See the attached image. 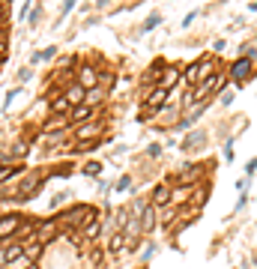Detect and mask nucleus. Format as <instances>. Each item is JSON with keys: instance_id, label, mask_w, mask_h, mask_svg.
<instances>
[{"instance_id": "nucleus-8", "label": "nucleus", "mask_w": 257, "mask_h": 269, "mask_svg": "<svg viewBox=\"0 0 257 269\" xmlns=\"http://www.w3.org/2000/svg\"><path fill=\"white\" fill-rule=\"evenodd\" d=\"M90 117H93V108H87V105H81V108H72V114H69V123H75V126H84V123H90Z\"/></svg>"}, {"instance_id": "nucleus-19", "label": "nucleus", "mask_w": 257, "mask_h": 269, "mask_svg": "<svg viewBox=\"0 0 257 269\" xmlns=\"http://www.w3.org/2000/svg\"><path fill=\"white\" fill-rule=\"evenodd\" d=\"M42 249H45V245H42V242H30V245H24V254H27V257H30V260H36V257H39V254H42Z\"/></svg>"}, {"instance_id": "nucleus-17", "label": "nucleus", "mask_w": 257, "mask_h": 269, "mask_svg": "<svg viewBox=\"0 0 257 269\" xmlns=\"http://www.w3.org/2000/svg\"><path fill=\"white\" fill-rule=\"evenodd\" d=\"M183 78H186L189 84H201V66H197V63H191L189 69H186V75H183Z\"/></svg>"}, {"instance_id": "nucleus-31", "label": "nucleus", "mask_w": 257, "mask_h": 269, "mask_svg": "<svg viewBox=\"0 0 257 269\" xmlns=\"http://www.w3.org/2000/svg\"><path fill=\"white\" fill-rule=\"evenodd\" d=\"M0 18H3V6H0Z\"/></svg>"}, {"instance_id": "nucleus-3", "label": "nucleus", "mask_w": 257, "mask_h": 269, "mask_svg": "<svg viewBox=\"0 0 257 269\" xmlns=\"http://www.w3.org/2000/svg\"><path fill=\"white\" fill-rule=\"evenodd\" d=\"M21 227V215L18 213H9L0 218V239H6V236H12V233Z\"/></svg>"}, {"instance_id": "nucleus-4", "label": "nucleus", "mask_w": 257, "mask_h": 269, "mask_svg": "<svg viewBox=\"0 0 257 269\" xmlns=\"http://www.w3.org/2000/svg\"><path fill=\"white\" fill-rule=\"evenodd\" d=\"M63 96H66V102L72 108H81V105H84V99H87V90L81 87V84H69Z\"/></svg>"}, {"instance_id": "nucleus-27", "label": "nucleus", "mask_w": 257, "mask_h": 269, "mask_svg": "<svg viewBox=\"0 0 257 269\" xmlns=\"http://www.w3.org/2000/svg\"><path fill=\"white\" fill-rule=\"evenodd\" d=\"M129 185H132V179H129V177H123L120 182H117V189H120V192H123V189H129Z\"/></svg>"}, {"instance_id": "nucleus-10", "label": "nucleus", "mask_w": 257, "mask_h": 269, "mask_svg": "<svg viewBox=\"0 0 257 269\" xmlns=\"http://www.w3.org/2000/svg\"><path fill=\"white\" fill-rule=\"evenodd\" d=\"M176 81H180V69H176V66H168V69H165V75L159 78V87L168 93V90H171L173 84H176Z\"/></svg>"}, {"instance_id": "nucleus-24", "label": "nucleus", "mask_w": 257, "mask_h": 269, "mask_svg": "<svg viewBox=\"0 0 257 269\" xmlns=\"http://www.w3.org/2000/svg\"><path fill=\"white\" fill-rule=\"evenodd\" d=\"M189 195H191V185H180V189H176V195H173V200L180 203V200H186Z\"/></svg>"}, {"instance_id": "nucleus-20", "label": "nucleus", "mask_w": 257, "mask_h": 269, "mask_svg": "<svg viewBox=\"0 0 257 269\" xmlns=\"http://www.w3.org/2000/svg\"><path fill=\"white\" fill-rule=\"evenodd\" d=\"M6 269H36V266H33V260H30V257L24 254V257H18L15 263H9Z\"/></svg>"}, {"instance_id": "nucleus-28", "label": "nucleus", "mask_w": 257, "mask_h": 269, "mask_svg": "<svg viewBox=\"0 0 257 269\" xmlns=\"http://www.w3.org/2000/svg\"><path fill=\"white\" fill-rule=\"evenodd\" d=\"M159 18H162V15H150V21H147L144 27H147V30H153V24H159Z\"/></svg>"}, {"instance_id": "nucleus-7", "label": "nucleus", "mask_w": 257, "mask_h": 269, "mask_svg": "<svg viewBox=\"0 0 257 269\" xmlns=\"http://www.w3.org/2000/svg\"><path fill=\"white\" fill-rule=\"evenodd\" d=\"M54 233H57V221H54V218H51V221H42V224L36 227V242H42V245H45Z\"/></svg>"}, {"instance_id": "nucleus-26", "label": "nucleus", "mask_w": 257, "mask_h": 269, "mask_svg": "<svg viewBox=\"0 0 257 269\" xmlns=\"http://www.w3.org/2000/svg\"><path fill=\"white\" fill-rule=\"evenodd\" d=\"M173 215H176L173 210H168V213L162 215V224H165V227H171V224H173Z\"/></svg>"}, {"instance_id": "nucleus-12", "label": "nucleus", "mask_w": 257, "mask_h": 269, "mask_svg": "<svg viewBox=\"0 0 257 269\" xmlns=\"http://www.w3.org/2000/svg\"><path fill=\"white\" fill-rule=\"evenodd\" d=\"M51 114L54 117H63V114H72V105L66 102V96H57L51 102Z\"/></svg>"}, {"instance_id": "nucleus-18", "label": "nucleus", "mask_w": 257, "mask_h": 269, "mask_svg": "<svg viewBox=\"0 0 257 269\" xmlns=\"http://www.w3.org/2000/svg\"><path fill=\"white\" fill-rule=\"evenodd\" d=\"M102 96H105V93H102L99 87H96V90H87V99H84V105H87V108L99 105V102H102Z\"/></svg>"}, {"instance_id": "nucleus-6", "label": "nucleus", "mask_w": 257, "mask_h": 269, "mask_svg": "<svg viewBox=\"0 0 257 269\" xmlns=\"http://www.w3.org/2000/svg\"><path fill=\"white\" fill-rule=\"evenodd\" d=\"M171 189H168V185H155L153 189V200H150V206H168V203H171Z\"/></svg>"}, {"instance_id": "nucleus-2", "label": "nucleus", "mask_w": 257, "mask_h": 269, "mask_svg": "<svg viewBox=\"0 0 257 269\" xmlns=\"http://www.w3.org/2000/svg\"><path fill=\"white\" fill-rule=\"evenodd\" d=\"M230 78L236 81V84H242V81H248L251 78V60H245V57H240L233 66H230Z\"/></svg>"}, {"instance_id": "nucleus-23", "label": "nucleus", "mask_w": 257, "mask_h": 269, "mask_svg": "<svg viewBox=\"0 0 257 269\" xmlns=\"http://www.w3.org/2000/svg\"><path fill=\"white\" fill-rule=\"evenodd\" d=\"M66 123H69L66 117H54V120H48V126H45V129H48V132H54V129H63Z\"/></svg>"}, {"instance_id": "nucleus-14", "label": "nucleus", "mask_w": 257, "mask_h": 269, "mask_svg": "<svg viewBox=\"0 0 257 269\" xmlns=\"http://www.w3.org/2000/svg\"><path fill=\"white\" fill-rule=\"evenodd\" d=\"M18 257H24V245H18V242L6 245V266H9V263H15Z\"/></svg>"}, {"instance_id": "nucleus-13", "label": "nucleus", "mask_w": 257, "mask_h": 269, "mask_svg": "<svg viewBox=\"0 0 257 269\" xmlns=\"http://www.w3.org/2000/svg\"><path fill=\"white\" fill-rule=\"evenodd\" d=\"M153 227H155V213H153V206H147V213L141 215V231L150 233Z\"/></svg>"}, {"instance_id": "nucleus-5", "label": "nucleus", "mask_w": 257, "mask_h": 269, "mask_svg": "<svg viewBox=\"0 0 257 269\" xmlns=\"http://www.w3.org/2000/svg\"><path fill=\"white\" fill-rule=\"evenodd\" d=\"M78 84H81L84 90H96V84H99V72L93 69V66H84L81 75H78Z\"/></svg>"}, {"instance_id": "nucleus-29", "label": "nucleus", "mask_w": 257, "mask_h": 269, "mask_svg": "<svg viewBox=\"0 0 257 269\" xmlns=\"http://www.w3.org/2000/svg\"><path fill=\"white\" fill-rule=\"evenodd\" d=\"M257 171V159L254 161H248V168H245V174H248V177H251V174H254Z\"/></svg>"}, {"instance_id": "nucleus-22", "label": "nucleus", "mask_w": 257, "mask_h": 269, "mask_svg": "<svg viewBox=\"0 0 257 269\" xmlns=\"http://www.w3.org/2000/svg\"><path fill=\"white\" fill-rule=\"evenodd\" d=\"M84 174L87 177H99V174H102V164H99V161H90V164L84 168Z\"/></svg>"}, {"instance_id": "nucleus-25", "label": "nucleus", "mask_w": 257, "mask_h": 269, "mask_svg": "<svg viewBox=\"0 0 257 269\" xmlns=\"http://www.w3.org/2000/svg\"><path fill=\"white\" fill-rule=\"evenodd\" d=\"M18 171H21V168H3V164H0V179H6V177H15Z\"/></svg>"}, {"instance_id": "nucleus-30", "label": "nucleus", "mask_w": 257, "mask_h": 269, "mask_svg": "<svg viewBox=\"0 0 257 269\" xmlns=\"http://www.w3.org/2000/svg\"><path fill=\"white\" fill-rule=\"evenodd\" d=\"M0 60H6V42H0Z\"/></svg>"}, {"instance_id": "nucleus-11", "label": "nucleus", "mask_w": 257, "mask_h": 269, "mask_svg": "<svg viewBox=\"0 0 257 269\" xmlns=\"http://www.w3.org/2000/svg\"><path fill=\"white\" fill-rule=\"evenodd\" d=\"M39 182H42V179L36 177V174H30V177L21 182V197H33V192L39 189Z\"/></svg>"}, {"instance_id": "nucleus-16", "label": "nucleus", "mask_w": 257, "mask_h": 269, "mask_svg": "<svg viewBox=\"0 0 257 269\" xmlns=\"http://www.w3.org/2000/svg\"><path fill=\"white\" fill-rule=\"evenodd\" d=\"M197 66H201V84H206V78H209V75H212V69H215L212 57H206V60H201Z\"/></svg>"}, {"instance_id": "nucleus-9", "label": "nucleus", "mask_w": 257, "mask_h": 269, "mask_svg": "<svg viewBox=\"0 0 257 269\" xmlns=\"http://www.w3.org/2000/svg\"><path fill=\"white\" fill-rule=\"evenodd\" d=\"M165 99H168V93H165L162 87H155L153 93L147 96V105H150V108H147V114H153V111H159V108L165 105Z\"/></svg>"}, {"instance_id": "nucleus-15", "label": "nucleus", "mask_w": 257, "mask_h": 269, "mask_svg": "<svg viewBox=\"0 0 257 269\" xmlns=\"http://www.w3.org/2000/svg\"><path fill=\"white\" fill-rule=\"evenodd\" d=\"M99 233H102V221H99V218H93V221L84 227V239H96Z\"/></svg>"}, {"instance_id": "nucleus-1", "label": "nucleus", "mask_w": 257, "mask_h": 269, "mask_svg": "<svg viewBox=\"0 0 257 269\" xmlns=\"http://www.w3.org/2000/svg\"><path fill=\"white\" fill-rule=\"evenodd\" d=\"M99 135H102V123H84V126H78V132H75V138L81 143H93Z\"/></svg>"}, {"instance_id": "nucleus-21", "label": "nucleus", "mask_w": 257, "mask_h": 269, "mask_svg": "<svg viewBox=\"0 0 257 269\" xmlns=\"http://www.w3.org/2000/svg\"><path fill=\"white\" fill-rule=\"evenodd\" d=\"M123 242H126V236H123V233H114V236H111V242H108V249H111V251H120Z\"/></svg>"}]
</instances>
